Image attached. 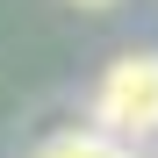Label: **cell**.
<instances>
[{
	"mask_svg": "<svg viewBox=\"0 0 158 158\" xmlns=\"http://www.w3.org/2000/svg\"><path fill=\"white\" fill-rule=\"evenodd\" d=\"M72 7H115V0H72Z\"/></svg>",
	"mask_w": 158,
	"mask_h": 158,
	"instance_id": "3",
	"label": "cell"
},
{
	"mask_svg": "<svg viewBox=\"0 0 158 158\" xmlns=\"http://www.w3.org/2000/svg\"><path fill=\"white\" fill-rule=\"evenodd\" d=\"M101 137H115V144H151L158 137V50H122V58L101 72V86H94V122Z\"/></svg>",
	"mask_w": 158,
	"mask_h": 158,
	"instance_id": "1",
	"label": "cell"
},
{
	"mask_svg": "<svg viewBox=\"0 0 158 158\" xmlns=\"http://www.w3.org/2000/svg\"><path fill=\"white\" fill-rule=\"evenodd\" d=\"M29 158H137V151L115 144V137H101V129H58V137H43Z\"/></svg>",
	"mask_w": 158,
	"mask_h": 158,
	"instance_id": "2",
	"label": "cell"
}]
</instances>
